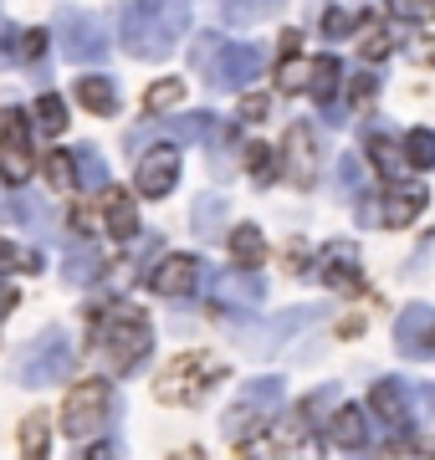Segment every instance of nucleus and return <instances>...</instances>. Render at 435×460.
Wrapping results in <instances>:
<instances>
[{
  "label": "nucleus",
  "mask_w": 435,
  "mask_h": 460,
  "mask_svg": "<svg viewBox=\"0 0 435 460\" xmlns=\"http://www.w3.org/2000/svg\"><path fill=\"white\" fill-rule=\"evenodd\" d=\"M184 26H190V0H134L123 11V21H118V36H123L129 57L159 62V57L174 51Z\"/></svg>",
  "instance_id": "nucleus-1"
},
{
  "label": "nucleus",
  "mask_w": 435,
  "mask_h": 460,
  "mask_svg": "<svg viewBox=\"0 0 435 460\" xmlns=\"http://www.w3.org/2000/svg\"><path fill=\"white\" fill-rule=\"evenodd\" d=\"M87 323H93V343H98L102 363H108L113 374H134L138 363L149 358L154 332H149V317L138 313V307H129V302H118V307H93Z\"/></svg>",
  "instance_id": "nucleus-2"
},
{
  "label": "nucleus",
  "mask_w": 435,
  "mask_h": 460,
  "mask_svg": "<svg viewBox=\"0 0 435 460\" xmlns=\"http://www.w3.org/2000/svg\"><path fill=\"white\" fill-rule=\"evenodd\" d=\"M195 62L205 66V83L210 87H220V93H241V87L256 83V72H262V47L205 36L200 47H195Z\"/></svg>",
  "instance_id": "nucleus-3"
},
{
  "label": "nucleus",
  "mask_w": 435,
  "mask_h": 460,
  "mask_svg": "<svg viewBox=\"0 0 435 460\" xmlns=\"http://www.w3.org/2000/svg\"><path fill=\"white\" fill-rule=\"evenodd\" d=\"M226 378V363L216 353H180V358H169V368L159 374L154 384V394L164 399V404H195V399Z\"/></svg>",
  "instance_id": "nucleus-4"
},
{
  "label": "nucleus",
  "mask_w": 435,
  "mask_h": 460,
  "mask_svg": "<svg viewBox=\"0 0 435 460\" xmlns=\"http://www.w3.org/2000/svg\"><path fill=\"white\" fill-rule=\"evenodd\" d=\"M72 343L62 328H47L36 332L31 343H26V353L16 358V378L26 384V389H47V384H62V378L72 374Z\"/></svg>",
  "instance_id": "nucleus-5"
},
{
  "label": "nucleus",
  "mask_w": 435,
  "mask_h": 460,
  "mask_svg": "<svg viewBox=\"0 0 435 460\" xmlns=\"http://www.w3.org/2000/svg\"><path fill=\"white\" fill-rule=\"evenodd\" d=\"M108 414H113V389H108L102 378H83V384L62 399V429H67L72 440L98 435Z\"/></svg>",
  "instance_id": "nucleus-6"
},
{
  "label": "nucleus",
  "mask_w": 435,
  "mask_h": 460,
  "mask_svg": "<svg viewBox=\"0 0 435 460\" xmlns=\"http://www.w3.org/2000/svg\"><path fill=\"white\" fill-rule=\"evenodd\" d=\"M31 169H36L31 128H26L21 108H5V118H0V184L21 190V184L31 180Z\"/></svg>",
  "instance_id": "nucleus-7"
},
{
  "label": "nucleus",
  "mask_w": 435,
  "mask_h": 460,
  "mask_svg": "<svg viewBox=\"0 0 435 460\" xmlns=\"http://www.w3.org/2000/svg\"><path fill=\"white\" fill-rule=\"evenodd\" d=\"M282 174L292 190H313L323 174V159H318V133L313 123H292L282 138Z\"/></svg>",
  "instance_id": "nucleus-8"
},
{
  "label": "nucleus",
  "mask_w": 435,
  "mask_h": 460,
  "mask_svg": "<svg viewBox=\"0 0 435 460\" xmlns=\"http://www.w3.org/2000/svg\"><path fill=\"white\" fill-rule=\"evenodd\" d=\"M174 180H180V148L174 144H154L149 154L138 159V174H134L138 195L144 199H164L169 190H174Z\"/></svg>",
  "instance_id": "nucleus-9"
},
{
  "label": "nucleus",
  "mask_w": 435,
  "mask_h": 460,
  "mask_svg": "<svg viewBox=\"0 0 435 460\" xmlns=\"http://www.w3.org/2000/svg\"><path fill=\"white\" fill-rule=\"evenodd\" d=\"M395 348L404 358H435V307H425V302L404 307L395 323Z\"/></svg>",
  "instance_id": "nucleus-10"
},
{
  "label": "nucleus",
  "mask_w": 435,
  "mask_h": 460,
  "mask_svg": "<svg viewBox=\"0 0 435 460\" xmlns=\"http://www.w3.org/2000/svg\"><path fill=\"white\" fill-rule=\"evenodd\" d=\"M62 51H67L72 62H98L102 51H108L102 21L83 16V11H67V16H62Z\"/></svg>",
  "instance_id": "nucleus-11"
},
{
  "label": "nucleus",
  "mask_w": 435,
  "mask_h": 460,
  "mask_svg": "<svg viewBox=\"0 0 435 460\" xmlns=\"http://www.w3.org/2000/svg\"><path fill=\"white\" fill-rule=\"evenodd\" d=\"M368 414H379L389 429H410V420H415L410 389H404L400 378H379V384L368 389Z\"/></svg>",
  "instance_id": "nucleus-12"
},
{
  "label": "nucleus",
  "mask_w": 435,
  "mask_h": 460,
  "mask_svg": "<svg viewBox=\"0 0 435 460\" xmlns=\"http://www.w3.org/2000/svg\"><path fill=\"white\" fill-rule=\"evenodd\" d=\"M98 210H102V230L113 241H134L138 235V210H134V195L118 190V184H102L98 190Z\"/></svg>",
  "instance_id": "nucleus-13"
},
{
  "label": "nucleus",
  "mask_w": 435,
  "mask_h": 460,
  "mask_svg": "<svg viewBox=\"0 0 435 460\" xmlns=\"http://www.w3.org/2000/svg\"><path fill=\"white\" fill-rule=\"evenodd\" d=\"M144 281H149V292H159V296H184V292L200 287V261H195V256H164Z\"/></svg>",
  "instance_id": "nucleus-14"
},
{
  "label": "nucleus",
  "mask_w": 435,
  "mask_h": 460,
  "mask_svg": "<svg viewBox=\"0 0 435 460\" xmlns=\"http://www.w3.org/2000/svg\"><path fill=\"white\" fill-rule=\"evenodd\" d=\"M318 277L333 287V292H359L364 287V277H359V251L349 246V241H333V246L318 256Z\"/></svg>",
  "instance_id": "nucleus-15"
},
{
  "label": "nucleus",
  "mask_w": 435,
  "mask_h": 460,
  "mask_svg": "<svg viewBox=\"0 0 435 460\" xmlns=\"http://www.w3.org/2000/svg\"><path fill=\"white\" fill-rule=\"evenodd\" d=\"M425 199H431V190H420V184H389L385 190V215H379V220H385L389 230H404L420 210H425Z\"/></svg>",
  "instance_id": "nucleus-16"
},
{
  "label": "nucleus",
  "mask_w": 435,
  "mask_h": 460,
  "mask_svg": "<svg viewBox=\"0 0 435 460\" xmlns=\"http://www.w3.org/2000/svg\"><path fill=\"white\" fill-rule=\"evenodd\" d=\"M364 148H368V164L379 169V180H385V184H400V174H404L400 138H389L385 128H374V133H364Z\"/></svg>",
  "instance_id": "nucleus-17"
},
{
  "label": "nucleus",
  "mask_w": 435,
  "mask_h": 460,
  "mask_svg": "<svg viewBox=\"0 0 435 460\" xmlns=\"http://www.w3.org/2000/svg\"><path fill=\"white\" fill-rule=\"evenodd\" d=\"M210 292H216V302H226V307H256L262 302V277H252V271H226V277L210 281Z\"/></svg>",
  "instance_id": "nucleus-18"
},
{
  "label": "nucleus",
  "mask_w": 435,
  "mask_h": 460,
  "mask_svg": "<svg viewBox=\"0 0 435 460\" xmlns=\"http://www.w3.org/2000/svg\"><path fill=\"white\" fill-rule=\"evenodd\" d=\"M235 460H287V435L277 429H256L235 445Z\"/></svg>",
  "instance_id": "nucleus-19"
},
{
  "label": "nucleus",
  "mask_w": 435,
  "mask_h": 460,
  "mask_svg": "<svg viewBox=\"0 0 435 460\" xmlns=\"http://www.w3.org/2000/svg\"><path fill=\"white\" fill-rule=\"evenodd\" d=\"M231 256H235V266L256 271V266L267 261V241H262V230L256 226H235L231 230Z\"/></svg>",
  "instance_id": "nucleus-20"
},
{
  "label": "nucleus",
  "mask_w": 435,
  "mask_h": 460,
  "mask_svg": "<svg viewBox=\"0 0 435 460\" xmlns=\"http://www.w3.org/2000/svg\"><path fill=\"white\" fill-rule=\"evenodd\" d=\"M338 83H343V62H338V57H318L313 72H307V93L318 98V108H323V102H333Z\"/></svg>",
  "instance_id": "nucleus-21"
},
{
  "label": "nucleus",
  "mask_w": 435,
  "mask_h": 460,
  "mask_svg": "<svg viewBox=\"0 0 435 460\" xmlns=\"http://www.w3.org/2000/svg\"><path fill=\"white\" fill-rule=\"evenodd\" d=\"M51 420L41 410L36 414H26V425H21V460H47V450H51Z\"/></svg>",
  "instance_id": "nucleus-22"
},
{
  "label": "nucleus",
  "mask_w": 435,
  "mask_h": 460,
  "mask_svg": "<svg viewBox=\"0 0 435 460\" xmlns=\"http://www.w3.org/2000/svg\"><path fill=\"white\" fill-rule=\"evenodd\" d=\"M282 394H287L282 378H252V384H246V394H241V410H246V414L277 410V404H282Z\"/></svg>",
  "instance_id": "nucleus-23"
},
{
  "label": "nucleus",
  "mask_w": 435,
  "mask_h": 460,
  "mask_svg": "<svg viewBox=\"0 0 435 460\" xmlns=\"http://www.w3.org/2000/svg\"><path fill=\"white\" fill-rule=\"evenodd\" d=\"M41 174H47V184L57 190V195H72V190H77V159H72L67 148H51Z\"/></svg>",
  "instance_id": "nucleus-24"
},
{
  "label": "nucleus",
  "mask_w": 435,
  "mask_h": 460,
  "mask_svg": "<svg viewBox=\"0 0 435 460\" xmlns=\"http://www.w3.org/2000/svg\"><path fill=\"white\" fill-rule=\"evenodd\" d=\"M287 0H220V11H226V21L231 26H252V21H267L277 16Z\"/></svg>",
  "instance_id": "nucleus-25"
},
{
  "label": "nucleus",
  "mask_w": 435,
  "mask_h": 460,
  "mask_svg": "<svg viewBox=\"0 0 435 460\" xmlns=\"http://www.w3.org/2000/svg\"><path fill=\"white\" fill-rule=\"evenodd\" d=\"M77 102L98 118L118 113V93H113V83H102V77H83V83H77Z\"/></svg>",
  "instance_id": "nucleus-26"
},
{
  "label": "nucleus",
  "mask_w": 435,
  "mask_h": 460,
  "mask_svg": "<svg viewBox=\"0 0 435 460\" xmlns=\"http://www.w3.org/2000/svg\"><path fill=\"white\" fill-rule=\"evenodd\" d=\"M195 230H200L205 241L226 235V199H220V195H200V205H195Z\"/></svg>",
  "instance_id": "nucleus-27"
},
{
  "label": "nucleus",
  "mask_w": 435,
  "mask_h": 460,
  "mask_svg": "<svg viewBox=\"0 0 435 460\" xmlns=\"http://www.w3.org/2000/svg\"><path fill=\"white\" fill-rule=\"evenodd\" d=\"M400 154H404V164L435 169V133L431 128H410V138L400 144Z\"/></svg>",
  "instance_id": "nucleus-28"
},
{
  "label": "nucleus",
  "mask_w": 435,
  "mask_h": 460,
  "mask_svg": "<svg viewBox=\"0 0 435 460\" xmlns=\"http://www.w3.org/2000/svg\"><path fill=\"white\" fill-rule=\"evenodd\" d=\"M359 184H364V164H359V154H343L338 169H333V195L349 205V199L359 195Z\"/></svg>",
  "instance_id": "nucleus-29"
},
{
  "label": "nucleus",
  "mask_w": 435,
  "mask_h": 460,
  "mask_svg": "<svg viewBox=\"0 0 435 460\" xmlns=\"http://www.w3.org/2000/svg\"><path fill=\"white\" fill-rule=\"evenodd\" d=\"M379 460H435V435H404L400 445H379Z\"/></svg>",
  "instance_id": "nucleus-30"
},
{
  "label": "nucleus",
  "mask_w": 435,
  "mask_h": 460,
  "mask_svg": "<svg viewBox=\"0 0 435 460\" xmlns=\"http://www.w3.org/2000/svg\"><path fill=\"white\" fill-rule=\"evenodd\" d=\"M36 123H41V133L62 138V133H67V102L57 98V93H41V102H36Z\"/></svg>",
  "instance_id": "nucleus-31"
},
{
  "label": "nucleus",
  "mask_w": 435,
  "mask_h": 460,
  "mask_svg": "<svg viewBox=\"0 0 435 460\" xmlns=\"http://www.w3.org/2000/svg\"><path fill=\"white\" fill-rule=\"evenodd\" d=\"M333 440L343 450H359L364 445V410H338L333 414Z\"/></svg>",
  "instance_id": "nucleus-32"
},
{
  "label": "nucleus",
  "mask_w": 435,
  "mask_h": 460,
  "mask_svg": "<svg viewBox=\"0 0 435 460\" xmlns=\"http://www.w3.org/2000/svg\"><path fill=\"white\" fill-rule=\"evenodd\" d=\"M180 102H184L180 77H164V83H154L149 93H144V108H149V113H169V108H180Z\"/></svg>",
  "instance_id": "nucleus-33"
},
{
  "label": "nucleus",
  "mask_w": 435,
  "mask_h": 460,
  "mask_svg": "<svg viewBox=\"0 0 435 460\" xmlns=\"http://www.w3.org/2000/svg\"><path fill=\"white\" fill-rule=\"evenodd\" d=\"M353 26H368V36H364V62H385L389 47H395V36L379 26V16L368 11V16H364V21H353Z\"/></svg>",
  "instance_id": "nucleus-34"
},
{
  "label": "nucleus",
  "mask_w": 435,
  "mask_h": 460,
  "mask_svg": "<svg viewBox=\"0 0 435 460\" xmlns=\"http://www.w3.org/2000/svg\"><path fill=\"white\" fill-rule=\"evenodd\" d=\"M307 72H313V62L282 57V66H277V87H282V93H302V87H307Z\"/></svg>",
  "instance_id": "nucleus-35"
},
{
  "label": "nucleus",
  "mask_w": 435,
  "mask_h": 460,
  "mask_svg": "<svg viewBox=\"0 0 435 460\" xmlns=\"http://www.w3.org/2000/svg\"><path fill=\"white\" fill-rule=\"evenodd\" d=\"M246 169H252L256 184H271V174H277V164H271V148L267 144H246Z\"/></svg>",
  "instance_id": "nucleus-36"
},
{
  "label": "nucleus",
  "mask_w": 435,
  "mask_h": 460,
  "mask_svg": "<svg viewBox=\"0 0 435 460\" xmlns=\"http://www.w3.org/2000/svg\"><path fill=\"white\" fill-rule=\"evenodd\" d=\"M41 271V256L36 251H21V246H11V241H0V271Z\"/></svg>",
  "instance_id": "nucleus-37"
},
{
  "label": "nucleus",
  "mask_w": 435,
  "mask_h": 460,
  "mask_svg": "<svg viewBox=\"0 0 435 460\" xmlns=\"http://www.w3.org/2000/svg\"><path fill=\"white\" fill-rule=\"evenodd\" d=\"M318 31L328 36V41H343V36H353V16H349V11H338V5H328Z\"/></svg>",
  "instance_id": "nucleus-38"
},
{
  "label": "nucleus",
  "mask_w": 435,
  "mask_h": 460,
  "mask_svg": "<svg viewBox=\"0 0 435 460\" xmlns=\"http://www.w3.org/2000/svg\"><path fill=\"white\" fill-rule=\"evenodd\" d=\"M389 16H400V21H435V0H389Z\"/></svg>",
  "instance_id": "nucleus-39"
},
{
  "label": "nucleus",
  "mask_w": 435,
  "mask_h": 460,
  "mask_svg": "<svg viewBox=\"0 0 435 460\" xmlns=\"http://www.w3.org/2000/svg\"><path fill=\"white\" fill-rule=\"evenodd\" d=\"M93 277H102L98 256H72V261H67V281H77V287H83V281H93Z\"/></svg>",
  "instance_id": "nucleus-40"
},
{
  "label": "nucleus",
  "mask_w": 435,
  "mask_h": 460,
  "mask_svg": "<svg viewBox=\"0 0 435 460\" xmlns=\"http://www.w3.org/2000/svg\"><path fill=\"white\" fill-rule=\"evenodd\" d=\"M374 87H379V77H374V72L353 77V87H349V108H364V102L374 98Z\"/></svg>",
  "instance_id": "nucleus-41"
},
{
  "label": "nucleus",
  "mask_w": 435,
  "mask_h": 460,
  "mask_svg": "<svg viewBox=\"0 0 435 460\" xmlns=\"http://www.w3.org/2000/svg\"><path fill=\"white\" fill-rule=\"evenodd\" d=\"M174 138H205L210 133V118H180V123H169Z\"/></svg>",
  "instance_id": "nucleus-42"
},
{
  "label": "nucleus",
  "mask_w": 435,
  "mask_h": 460,
  "mask_svg": "<svg viewBox=\"0 0 435 460\" xmlns=\"http://www.w3.org/2000/svg\"><path fill=\"white\" fill-rule=\"evenodd\" d=\"M267 113H271V102L262 98V93H246V98H241V118H246V123H262Z\"/></svg>",
  "instance_id": "nucleus-43"
},
{
  "label": "nucleus",
  "mask_w": 435,
  "mask_h": 460,
  "mask_svg": "<svg viewBox=\"0 0 435 460\" xmlns=\"http://www.w3.org/2000/svg\"><path fill=\"white\" fill-rule=\"evenodd\" d=\"M93 226H98V210H93V205H77V210H72V230H77V235H93Z\"/></svg>",
  "instance_id": "nucleus-44"
},
{
  "label": "nucleus",
  "mask_w": 435,
  "mask_h": 460,
  "mask_svg": "<svg viewBox=\"0 0 435 460\" xmlns=\"http://www.w3.org/2000/svg\"><path fill=\"white\" fill-rule=\"evenodd\" d=\"M83 174H87V184H98V190L108 184V169H102L98 154H83Z\"/></svg>",
  "instance_id": "nucleus-45"
},
{
  "label": "nucleus",
  "mask_w": 435,
  "mask_h": 460,
  "mask_svg": "<svg viewBox=\"0 0 435 460\" xmlns=\"http://www.w3.org/2000/svg\"><path fill=\"white\" fill-rule=\"evenodd\" d=\"M16 307H21V292L16 287H0V328H5V317L16 313Z\"/></svg>",
  "instance_id": "nucleus-46"
},
{
  "label": "nucleus",
  "mask_w": 435,
  "mask_h": 460,
  "mask_svg": "<svg viewBox=\"0 0 435 460\" xmlns=\"http://www.w3.org/2000/svg\"><path fill=\"white\" fill-rule=\"evenodd\" d=\"M318 113L328 118V123H333V128H343V123H349V108H343V102H323Z\"/></svg>",
  "instance_id": "nucleus-47"
},
{
  "label": "nucleus",
  "mask_w": 435,
  "mask_h": 460,
  "mask_svg": "<svg viewBox=\"0 0 435 460\" xmlns=\"http://www.w3.org/2000/svg\"><path fill=\"white\" fill-rule=\"evenodd\" d=\"M297 460H323V445H318V435H302V445H297Z\"/></svg>",
  "instance_id": "nucleus-48"
},
{
  "label": "nucleus",
  "mask_w": 435,
  "mask_h": 460,
  "mask_svg": "<svg viewBox=\"0 0 435 460\" xmlns=\"http://www.w3.org/2000/svg\"><path fill=\"white\" fill-rule=\"evenodd\" d=\"M41 51H47V31H31L26 36V62H36Z\"/></svg>",
  "instance_id": "nucleus-49"
},
{
  "label": "nucleus",
  "mask_w": 435,
  "mask_h": 460,
  "mask_svg": "<svg viewBox=\"0 0 435 460\" xmlns=\"http://www.w3.org/2000/svg\"><path fill=\"white\" fill-rule=\"evenodd\" d=\"M87 460H118V450H113V445H93V450H87Z\"/></svg>",
  "instance_id": "nucleus-50"
},
{
  "label": "nucleus",
  "mask_w": 435,
  "mask_h": 460,
  "mask_svg": "<svg viewBox=\"0 0 435 460\" xmlns=\"http://www.w3.org/2000/svg\"><path fill=\"white\" fill-rule=\"evenodd\" d=\"M169 460H205V450H200V445H184V450H174Z\"/></svg>",
  "instance_id": "nucleus-51"
},
{
  "label": "nucleus",
  "mask_w": 435,
  "mask_h": 460,
  "mask_svg": "<svg viewBox=\"0 0 435 460\" xmlns=\"http://www.w3.org/2000/svg\"><path fill=\"white\" fill-rule=\"evenodd\" d=\"M415 51H420V57H425V62H435V41H420Z\"/></svg>",
  "instance_id": "nucleus-52"
},
{
  "label": "nucleus",
  "mask_w": 435,
  "mask_h": 460,
  "mask_svg": "<svg viewBox=\"0 0 435 460\" xmlns=\"http://www.w3.org/2000/svg\"><path fill=\"white\" fill-rule=\"evenodd\" d=\"M420 394H425V410L435 414V384H425V389H420Z\"/></svg>",
  "instance_id": "nucleus-53"
}]
</instances>
